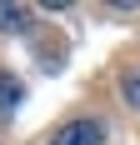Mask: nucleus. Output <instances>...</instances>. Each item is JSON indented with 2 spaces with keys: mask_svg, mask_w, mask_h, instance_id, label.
Masks as SVG:
<instances>
[{
  "mask_svg": "<svg viewBox=\"0 0 140 145\" xmlns=\"http://www.w3.org/2000/svg\"><path fill=\"white\" fill-rule=\"evenodd\" d=\"M120 95H125V105H130V110H140V70H130L125 80H120Z\"/></svg>",
  "mask_w": 140,
  "mask_h": 145,
  "instance_id": "4",
  "label": "nucleus"
},
{
  "mask_svg": "<svg viewBox=\"0 0 140 145\" xmlns=\"http://www.w3.org/2000/svg\"><path fill=\"white\" fill-rule=\"evenodd\" d=\"M20 100H25V85H20L15 75H5V70H0V110H15Z\"/></svg>",
  "mask_w": 140,
  "mask_h": 145,
  "instance_id": "2",
  "label": "nucleus"
},
{
  "mask_svg": "<svg viewBox=\"0 0 140 145\" xmlns=\"http://www.w3.org/2000/svg\"><path fill=\"white\" fill-rule=\"evenodd\" d=\"M30 25V10L25 5H0V30L10 35V30H25Z\"/></svg>",
  "mask_w": 140,
  "mask_h": 145,
  "instance_id": "3",
  "label": "nucleus"
},
{
  "mask_svg": "<svg viewBox=\"0 0 140 145\" xmlns=\"http://www.w3.org/2000/svg\"><path fill=\"white\" fill-rule=\"evenodd\" d=\"M100 140H105V125L100 120H70V125H60L50 135V145H100Z\"/></svg>",
  "mask_w": 140,
  "mask_h": 145,
  "instance_id": "1",
  "label": "nucleus"
}]
</instances>
